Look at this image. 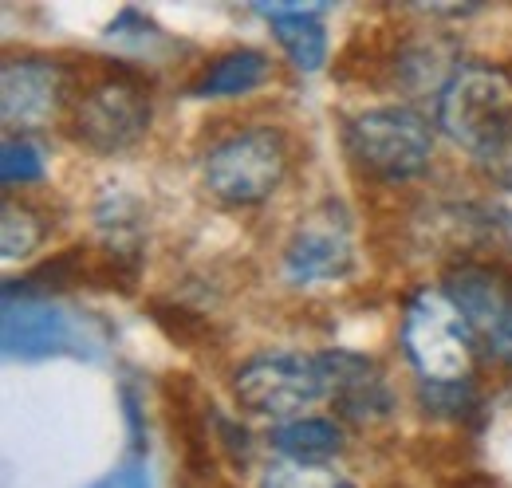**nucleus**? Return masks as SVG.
Listing matches in <instances>:
<instances>
[{"instance_id": "nucleus-4", "label": "nucleus", "mask_w": 512, "mask_h": 488, "mask_svg": "<svg viewBox=\"0 0 512 488\" xmlns=\"http://www.w3.org/2000/svg\"><path fill=\"white\" fill-rule=\"evenodd\" d=\"M233 398L241 410L272 422H292L308 406L331 398L320 355L300 351H260L233 370Z\"/></svg>"}, {"instance_id": "nucleus-2", "label": "nucleus", "mask_w": 512, "mask_h": 488, "mask_svg": "<svg viewBox=\"0 0 512 488\" xmlns=\"http://www.w3.org/2000/svg\"><path fill=\"white\" fill-rule=\"evenodd\" d=\"M398 339L422 382H461L473 370L477 331L442 288H418L406 300Z\"/></svg>"}, {"instance_id": "nucleus-1", "label": "nucleus", "mask_w": 512, "mask_h": 488, "mask_svg": "<svg viewBox=\"0 0 512 488\" xmlns=\"http://www.w3.org/2000/svg\"><path fill=\"white\" fill-rule=\"evenodd\" d=\"M288 178V142L276 126H241L201 158V182L221 205H260Z\"/></svg>"}, {"instance_id": "nucleus-19", "label": "nucleus", "mask_w": 512, "mask_h": 488, "mask_svg": "<svg viewBox=\"0 0 512 488\" xmlns=\"http://www.w3.org/2000/svg\"><path fill=\"white\" fill-rule=\"evenodd\" d=\"M473 162L485 174V182L512 189V115L473 150Z\"/></svg>"}, {"instance_id": "nucleus-13", "label": "nucleus", "mask_w": 512, "mask_h": 488, "mask_svg": "<svg viewBox=\"0 0 512 488\" xmlns=\"http://www.w3.org/2000/svg\"><path fill=\"white\" fill-rule=\"evenodd\" d=\"M272 75V60L256 48H233L221 52L201 67V75L193 79L190 95L193 99H237L256 91L264 79Z\"/></svg>"}, {"instance_id": "nucleus-15", "label": "nucleus", "mask_w": 512, "mask_h": 488, "mask_svg": "<svg viewBox=\"0 0 512 488\" xmlns=\"http://www.w3.org/2000/svg\"><path fill=\"white\" fill-rule=\"evenodd\" d=\"M48 237V221L44 213L32 205V201H16V197H4L0 205V252L4 260H24L32 256Z\"/></svg>"}, {"instance_id": "nucleus-21", "label": "nucleus", "mask_w": 512, "mask_h": 488, "mask_svg": "<svg viewBox=\"0 0 512 488\" xmlns=\"http://www.w3.org/2000/svg\"><path fill=\"white\" fill-rule=\"evenodd\" d=\"M481 343H485V351H489L497 363L512 370V307L501 315V323H497L493 331H485V335H481Z\"/></svg>"}, {"instance_id": "nucleus-5", "label": "nucleus", "mask_w": 512, "mask_h": 488, "mask_svg": "<svg viewBox=\"0 0 512 488\" xmlns=\"http://www.w3.org/2000/svg\"><path fill=\"white\" fill-rule=\"evenodd\" d=\"M150 87L127 67L99 75L71 95V134L95 154H119L150 130Z\"/></svg>"}, {"instance_id": "nucleus-8", "label": "nucleus", "mask_w": 512, "mask_h": 488, "mask_svg": "<svg viewBox=\"0 0 512 488\" xmlns=\"http://www.w3.org/2000/svg\"><path fill=\"white\" fill-rule=\"evenodd\" d=\"M71 99L67 71L44 56L4 60L0 67V119L8 130H40Z\"/></svg>"}, {"instance_id": "nucleus-20", "label": "nucleus", "mask_w": 512, "mask_h": 488, "mask_svg": "<svg viewBox=\"0 0 512 488\" xmlns=\"http://www.w3.org/2000/svg\"><path fill=\"white\" fill-rule=\"evenodd\" d=\"M150 311H154L158 327H162V331H166L170 339L186 343V347H193L197 339H209V323H205V319H197V315H190V311H182V307H174V304H154Z\"/></svg>"}, {"instance_id": "nucleus-9", "label": "nucleus", "mask_w": 512, "mask_h": 488, "mask_svg": "<svg viewBox=\"0 0 512 488\" xmlns=\"http://www.w3.org/2000/svg\"><path fill=\"white\" fill-rule=\"evenodd\" d=\"M351 264H355L351 225L335 205H323L316 213H308L284 248V276L292 284L343 280L351 272Z\"/></svg>"}, {"instance_id": "nucleus-22", "label": "nucleus", "mask_w": 512, "mask_h": 488, "mask_svg": "<svg viewBox=\"0 0 512 488\" xmlns=\"http://www.w3.org/2000/svg\"><path fill=\"white\" fill-rule=\"evenodd\" d=\"M87 488H150L146 485V473L138 469V465H123V469H115L111 477H103V481H95V485Z\"/></svg>"}, {"instance_id": "nucleus-14", "label": "nucleus", "mask_w": 512, "mask_h": 488, "mask_svg": "<svg viewBox=\"0 0 512 488\" xmlns=\"http://www.w3.org/2000/svg\"><path fill=\"white\" fill-rule=\"evenodd\" d=\"M272 449L284 461H304V465H323L327 457H339L347 437L335 418H292L268 433Z\"/></svg>"}, {"instance_id": "nucleus-18", "label": "nucleus", "mask_w": 512, "mask_h": 488, "mask_svg": "<svg viewBox=\"0 0 512 488\" xmlns=\"http://www.w3.org/2000/svg\"><path fill=\"white\" fill-rule=\"evenodd\" d=\"M0 178L4 185H32L44 178V150L24 138V134H12L4 138V150H0Z\"/></svg>"}, {"instance_id": "nucleus-17", "label": "nucleus", "mask_w": 512, "mask_h": 488, "mask_svg": "<svg viewBox=\"0 0 512 488\" xmlns=\"http://www.w3.org/2000/svg\"><path fill=\"white\" fill-rule=\"evenodd\" d=\"M260 488H351L327 465H304V461H272L260 477Z\"/></svg>"}, {"instance_id": "nucleus-11", "label": "nucleus", "mask_w": 512, "mask_h": 488, "mask_svg": "<svg viewBox=\"0 0 512 488\" xmlns=\"http://www.w3.org/2000/svg\"><path fill=\"white\" fill-rule=\"evenodd\" d=\"M442 292L449 296V304L465 315V323L477 331V339L485 331H493L501 323V315L512 307V284L505 268L477 264V260H461V264L446 268Z\"/></svg>"}, {"instance_id": "nucleus-10", "label": "nucleus", "mask_w": 512, "mask_h": 488, "mask_svg": "<svg viewBox=\"0 0 512 488\" xmlns=\"http://www.w3.org/2000/svg\"><path fill=\"white\" fill-rule=\"evenodd\" d=\"M327 386H331V410L351 426H379L394 410V394L386 386L383 370L375 359L355 351H320Z\"/></svg>"}, {"instance_id": "nucleus-7", "label": "nucleus", "mask_w": 512, "mask_h": 488, "mask_svg": "<svg viewBox=\"0 0 512 488\" xmlns=\"http://www.w3.org/2000/svg\"><path fill=\"white\" fill-rule=\"evenodd\" d=\"M83 327L44 292L8 280L4 284V351L12 359H48L79 347Z\"/></svg>"}, {"instance_id": "nucleus-3", "label": "nucleus", "mask_w": 512, "mask_h": 488, "mask_svg": "<svg viewBox=\"0 0 512 488\" xmlns=\"http://www.w3.org/2000/svg\"><path fill=\"white\" fill-rule=\"evenodd\" d=\"M343 142L363 174L390 185L422 178L434 158V130L410 107H375L355 115Z\"/></svg>"}, {"instance_id": "nucleus-6", "label": "nucleus", "mask_w": 512, "mask_h": 488, "mask_svg": "<svg viewBox=\"0 0 512 488\" xmlns=\"http://www.w3.org/2000/svg\"><path fill=\"white\" fill-rule=\"evenodd\" d=\"M509 115L512 75L497 63H461L438 95V130L469 154Z\"/></svg>"}, {"instance_id": "nucleus-12", "label": "nucleus", "mask_w": 512, "mask_h": 488, "mask_svg": "<svg viewBox=\"0 0 512 488\" xmlns=\"http://www.w3.org/2000/svg\"><path fill=\"white\" fill-rule=\"evenodd\" d=\"M256 12L272 20V32L292 67L320 71L327 60V32L320 24L323 4H256Z\"/></svg>"}, {"instance_id": "nucleus-16", "label": "nucleus", "mask_w": 512, "mask_h": 488, "mask_svg": "<svg viewBox=\"0 0 512 488\" xmlns=\"http://www.w3.org/2000/svg\"><path fill=\"white\" fill-rule=\"evenodd\" d=\"M418 402L430 418H465V414L477 410V390H473L469 378H461V382H422Z\"/></svg>"}]
</instances>
